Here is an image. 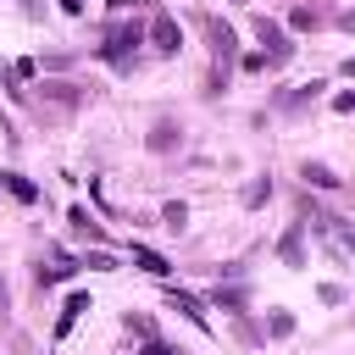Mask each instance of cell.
I'll return each mask as SVG.
<instances>
[{
	"label": "cell",
	"instance_id": "1",
	"mask_svg": "<svg viewBox=\"0 0 355 355\" xmlns=\"http://www.w3.org/2000/svg\"><path fill=\"white\" fill-rule=\"evenodd\" d=\"M133 44H144V28H139V22H116L94 55H100V61H111L116 72H133Z\"/></svg>",
	"mask_w": 355,
	"mask_h": 355
},
{
	"label": "cell",
	"instance_id": "2",
	"mask_svg": "<svg viewBox=\"0 0 355 355\" xmlns=\"http://www.w3.org/2000/svg\"><path fill=\"white\" fill-rule=\"evenodd\" d=\"M144 39H150V44L161 50V55H172V50H183V28H178V22L166 17V11H155V17H150V28H144Z\"/></svg>",
	"mask_w": 355,
	"mask_h": 355
},
{
	"label": "cell",
	"instance_id": "3",
	"mask_svg": "<svg viewBox=\"0 0 355 355\" xmlns=\"http://www.w3.org/2000/svg\"><path fill=\"white\" fill-rule=\"evenodd\" d=\"M255 33H261V39H266V44H272V50H266V55H272V67H283V61H288V55H294V44H288V39H283V28H277V22H272V17H255Z\"/></svg>",
	"mask_w": 355,
	"mask_h": 355
},
{
	"label": "cell",
	"instance_id": "4",
	"mask_svg": "<svg viewBox=\"0 0 355 355\" xmlns=\"http://www.w3.org/2000/svg\"><path fill=\"white\" fill-rule=\"evenodd\" d=\"M166 305H172V311H183V316H189L200 333H211V322H205V311H200V300H194V294H183V288H166Z\"/></svg>",
	"mask_w": 355,
	"mask_h": 355
},
{
	"label": "cell",
	"instance_id": "5",
	"mask_svg": "<svg viewBox=\"0 0 355 355\" xmlns=\"http://www.w3.org/2000/svg\"><path fill=\"white\" fill-rule=\"evenodd\" d=\"M300 233H305V222H294V227L277 239V255H283V266H305V244H300Z\"/></svg>",
	"mask_w": 355,
	"mask_h": 355
},
{
	"label": "cell",
	"instance_id": "6",
	"mask_svg": "<svg viewBox=\"0 0 355 355\" xmlns=\"http://www.w3.org/2000/svg\"><path fill=\"white\" fill-rule=\"evenodd\" d=\"M83 311H89V294H67V305H61V316H55V338H67Z\"/></svg>",
	"mask_w": 355,
	"mask_h": 355
},
{
	"label": "cell",
	"instance_id": "7",
	"mask_svg": "<svg viewBox=\"0 0 355 355\" xmlns=\"http://www.w3.org/2000/svg\"><path fill=\"white\" fill-rule=\"evenodd\" d=\"M0 189H6L11 200H22V205H33V200H39V189H33L22 172H0Z\"/></svg>",
	"mask_w": 355,
	"mask_h": 355
},
{
	"label": "cell",
	"instance_id": "8",
	"mask_svg": "<svg viewBox=\"0 0 355 355\" xmlns=\"http://www.w3.org/2000/svg\"><path fill=\"white\" fill-rule=\"evenodd\" d=\"M133 266H144L150 277H166L172 266H166V255L161 250H150V244H133Z\"/></svg>",
	"mask_w": 355,
	"mask_h": 355
},
{
	"label": "cell",
	"instance_id": "9",
	"mask_svg": "<svg viewBox=\"0 0 355 355\" xmlns=\"http://www.w3.org/2000/svg\"><path fill=\"white\" fill-rule=\"evenodd\" d=\"M300 178H305L311 189H338V172H333V166H322V161H305V166H300Z\"/></svg>",
	"mask_w": 355,
	"mask_h": 355
},
{
	"label": "cell",
	"instance_id": "10",
	"mask_svg": "<svg viewBox=\"0 0 355 355\" xmlns=\"http://www.w3.org/2000/svg\"><path fill=\"white\" fill-rule=\"evenodd\" d=\"M172 144H178V122H155V128H150V150H155V155H166Z\"/></svg>",
	"mask_w": 355,
	"mask_h": 355
},
{
	"label": "cell",
	"instance_id": "11",
	"mask_svg": "<svg viewBox=\"0 0 355 355\" xmlns=\"http://www.w3.org/2000/svg\"><path fill=\"white\" fill-rule=\"evenodd\" d=\"M67 222H72V233H78V239H100V222H94L83 205H72V211H67Z\"/></svg>",
	"mask_w": 355,
	"mask_h": 355
},
{
	"label": "cell",
	"instance_id": "12",
	"mask_svg": "<svg viewBox=\"0 0 355 355\" xmlns=\"http://www.w3.org/2000/svg\"><path fill=\"white\" fill-rule=\"evenodd\" d=\"M316 22H322V11H311V6H294V11H288V28H300V33L316 28Z\"/></svg>",
	"mask_w": 355,
	"mask_h": 355
},
{
	"label": "cell",
	"instance_id": "13",
	"mask_svg": "<svg viewBox=\"0 0 355 355\" xmlns=\"http://www.w3.org/2000/svg\"><path fill=\"white\" fill-rule=\"evenodd\" d=\"M266 200H272V183H266V178H255V183L244 189V205L255 211V205H266Z\"/></svg>",
	"mask_w": 355,
	"mask_h": 355
},
{
	"label": "cell",
	"instance_id": "14",
	"mask_svg": "<svg viewBox=\"0 0 355 355\" xmlns=\"http://www.w3.org/2000/svg\"><path fill=\"white\" fill-rule=\"evenodd\" d=\"M78 266H94V272H116V255H105V250H83V261Z\"/></svg>",
	"mask_w": 355,
	"mask_h": 355
},
{
	"label": "cell",
	"instance_id": "15",
	"mask_svg": "<svg viewBox=\"0 0 355 355\" xmlns=\"http://www.w3.org/2000/svg\"><path fill=\"white\" fill-rule=\"evenodd\" d=\"M266 333H272V338H288V333H294V316H288V311H272V316H266Z\"/></svg>",
	"mask_w": 355,
	"mask_h": 355
},
{
	"label": "cell",
	"instance_id": "16",
	"mask_svg": "<svg viewBox=\"0 0 355 355\" xmlns=\"http://www.w3.org/2000/svg\"><path fill=\"white\" fill-rule=\"evenodd\" d=\"M161 222H166V227H172V233H178V227H183V222H189V205H183V200H172V205H166V211H161Z\"/></svg>",
	"mask_w": 355,
	"mask_h": 355
},
{
	"label": "cell",
	"instance_id": "17",
	"mask_svg": "<svg viewBox=\"0 0 355 355\" xmlns=\"http://www.w3.org/2000/svg\"><path fill=\"white\" fill-rule=\"evenodd\" d=\"M244 300H250L244 288H216V305H222V311H244Z\"/></svg>",
	"mask_w": 355,
	"mask_h": 355
},
{
	"label": "cell",
	"instance_id": "18",
	"mask_svg": "<svg viewBox=\"0 0 355 355\" xmlns=\"http://www.w3.org/2000/svg\"><path fill=\"white\" fill-rule=\"evenodd\" d=\"M239 67H244V72H272V55H266V50H250Z\"/></svg>",
	"mask_w": 355,
	"mask_h": 355
},
{
	"label": "cell",
	"instance_id": "19",
	"mask_svg": "<svg viewBox=\"0 0 355 355\" xmlns=\"http://www.w3.org/2000/svg\"><path fill=\"white\" fill-rule=\"evenodd\" d=\"M128 333H139V338H155V327H150L144 316H128Z\"/></svg>",
	"mask_w": 355,
	"mask_h": 355
},
{
	"label": "cell",
	"instance_id": "20",
	"mask_svg": "<svg viewBox=\"0 0 355 355\" xmlns=\"http://www.w3.org/2000/svg\"><path fill=\"white\" fill-rule=\"evenodd\" d=\"M105 6H111V11H116V17H122V11H139V6H144V0H105Z\"/></svg>",
	"mask_w": 355,
	"mask_h": 355
},
{
	"label": "cell",
	"instance_id": "21",
	"mask_svg": "<svg viewBox=\"0 0 355 355\" xmlns=\"http://www.w3.org/2000/svg\"><path fill=\"white\" fill-rule=\"evenodd\" d=\"M61 11L67 17H83V0H61Z\"/></svg>",
	"mask_w": 355,
	"mask_h": 355
},
{
	"label": "cell",
	"instance_id": "22",
	"mask_svg": "<svg viewBox=\"0 0 355 355\" xmlns=\"http://www.w3.org/2000/svg\"><path fill=\"white\" fill-rule=\"evenodd\" d=\"M344 78H355V55H349V61H344Z\"/></svg>",
	"mask_w": 355,
	"mask_h": 355
},
{
	"label": "cell",
	"instance_id": "23",
	"mask_svg": "<svg viewBox=\"0 0 355 355\" xmlns=\"http://www.w3.org/2000/svg\"><path fill=\"white\" fill-rule=\"evenodd\" d=\"M233 6H244V0H233Z\"/></svg>",
	"mask_w": 355,
	"mask_h": 355
}]
</instances>
